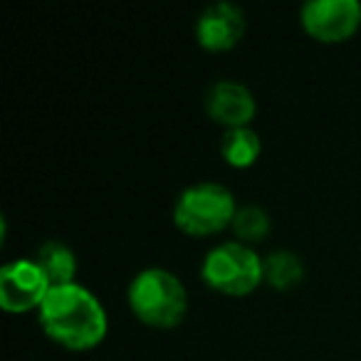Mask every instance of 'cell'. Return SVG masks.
<instances>
[{
    "label": "cell",
    "instance_id": "obj_7",
    "mask_svg": "<svg viewBox=\"0 0 361 361\" xmlns=\"http://www.w3.org/2000/svg\"><path fill=\"white\" fill-rule=\"evenodd\" d=\"M245 13L231 0H216L206 6L196 18V40L211 52L235 47L245 35Z\"/></svg>",
    "mask_w": 361,
    "mask_h": 361
},
{
    "label": "cell",
    "instance_id": "obj_3",
    "mask_svg": "<svg viewBox=\"0 0 361 361\" xmlns=\"http://www.w3.org/2000/svg\"><path fill=\"white\" fill-rule=\"evenodd\" d=\"M238 201L223 183L198 180L178 193L173 203V223L186 235H213L233 223Z\"/></svg>",
    "mask_w": 361,
    "mask_h": 361
},
{
    "label": "cell",
    "instance_id": "obj_5",
    "mask_svg": "<svg viewBox=\"0 0 361 361\" xmlns=\"http://www.w3.org/2000/svg\"><path fill=\"white\" fill-rule=\"evenodd\" d=\"M307 35L319 42H344L361 27L359 0H307L300 8Z\"/></svg>",
    "mask_w": 361,
    "mask_h": 361
},
{
    "label": "cell",
    "instance_id": "obj_6",
    "mask_svg": "<svg viewBox=\"0 0 361 361\" xmlns=\"http://www.w3.org/2000/svg\"><path fill=\"white\" fill-rule=\"evenodd\" d=\"M47 292L50 282L32 257L11 260L0 267V307L6 312L40 310Z\"/></svg>",
    "mask_w": 361,
    "mask_h": 361
},
{
    "label": "cell",
    "instance_id": "obj_10",
    "mask_svg": "<svg viewBox=\"0 0 361 361\" xmlns=\"http://www.w3.org/2000/svg\"><path fill=\"white\" fill-rule=\"evenodd\" d=\"M262 141L252 126H235L226 129L221 136V156L233 169H247L260 159Z\"/></svg>",
    "mask_w": 361,
    "mask_h": 361
},
{
    "label": "cell",
    "instance_id": "obj_11",
    "mask_svg": "<svg viewBox=\"0 0 361 361\" xmlns=\"http://www.w3.org/2000/svg\"><path fill=\"white\" fill-rule=\"evenodd\" d=\"M305 277V262L295 250H272L262 257V280L275 290H290Z\"/></svg>",
    "mask_w": 361,
    "mask_h": 361
},
{
    "label": "cell",
    "instance_id": "obj_9",
    "mask_svg": "<svg viewBox=\"0 0 361 361\" xmlns=\"http://www.w3.org/2000/svg\"><path fill=\"white\" fill-rule=\"evenodd\" d=\"M32 260L40 265V270L45 272L50 287H60V285H70L77 282V255L65 240L60 238H50L42 245H37Z\"/></svg>",
    "mask_w": 361,
    "mask_h": 361
},
{
    "label": "cell",
    "instance_id": "obj_8",
    "mask_svg": "<svg viewBox=\"0 0 361 361\" xmlns=\"http://www.w3.org/2000/svg\"><path fill=\"white\" fill-rule=\"evenodd\" d=\"M206 111L213 121L223 124L226 129H235V126H250L252 116L257 111L255 94L250 87L243 85L238 80H218L208 87L206 92Z\"/></svg>",
    "mask_w": 361,
    "mask_h": 361
},
{
    "label": "cell",
    "instance_id": "obj_2",
    "mask_svg": "<svg viewBox=\"0 0 361 361\" xmlns=\"http://www.w3.org/2000/svg\"><path fill=\"white\" fill-rule=\"evenodd\" d=\"M126 300L136 319L159 329L180 324L188 312L186 285L166 267H144L136 272L126 290Z\"/></svg>",
    "mask_w": 361,
    "mask_h": 361
},
{
    "label": "cell",
    "instance_id": "obj_12",
    "mask_svg": "<svg viewBox=\"0 0 361 361\" xmlns=\"http://www.w3.org/2000/svg\"><path fill=\"white\" fill-rule=\"evenodd\" d=\"M231 228L235 233V240L245 243V245H255V243L265 240L270 235L272 221H270V213L262 206L245 203V206H238Z\"/></svg>",
    "mask_w": 361,
    "mask_h": 361
},
{
    "label": "cell",
    "instance_id": "obj_1",
    "mask_svg": "<svg viewBox=\"0 0 361 361\" xmlns=\"http://www.w3.org/2000/svg\"><path fill=\"white\" fill-rule=\"evenodd\" d=\"M37 322L52 341L75 351L102 344L109 331L104 305L90 287L80 282L50 287L37 310Z\"/></svg>",
    "mask_w": 361,
    "mask_h": 361
},
{
    "label": "cell",
    "instance_id": "obj_4",
    "mask_svg": "<svg viewBox=\"0 0 361 361\" xmlns=\"http://www.w3.org/2000/svg\"><path fill=\"white\" fill-rule=\"evenodd\" d=\"M201 277L208 287L231 297L250 295L262 280V257L240 240L218 243L201 262Z\"/></svg>",
    "mask_w": 361,
    "mask_h": 361
}]
</instances>
